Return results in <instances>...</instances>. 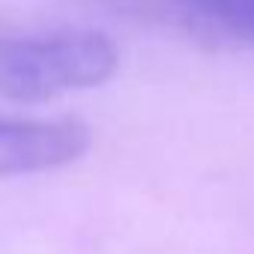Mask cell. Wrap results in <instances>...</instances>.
<instances>
[{
    "instance_id": "1",
    "label": "cell",
    "mask_w": 254,
    "mask_h": 254,
    "mask_svg": "<svg viewBox=\"0 0 254 254\" xmlns=\"http://www.w3.org/2000/svg\"><path fill=\"white\" fill-rule=\"evenodd\" d=\"M117 45L87 27H0V99L51 102L114 78Z\"/></svg>"
},
{
    "instance_id": "2",
    "label": "cell",
    "mask_w": 254,
    "mask_h": 254,
    "mask_svg": "<svg viewBox=\"0 0 254 254\" xmlns=\"http://www.w3.org/2000/svg\"><path fill=\"white\" fill-rule=\"evenodd\" d=\"M111 15L150 24L206 48L254 51V0H87Z\"/></svg>"
},
{
    "instance_id": "3",
    "label": "cell",
    "mask_w": 254,
    "mask_h": 254,
    "mask_svg": "<svg viewBox=\"0 0 254 254\" xmlns=\"http://www.w3.org/2000/svg\"><path fill=\"white\" fill-rule=\"evenodd\" d=\"M93 144L78 117L0 114V177H27L75 165Z\"/></svg>"
}]
</instances>
